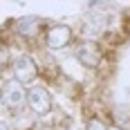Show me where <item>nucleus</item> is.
Returning a JSON list of instances; mask_svg holds the SVG:
<instances>
[{
	"instance_id": "1",
	"label": "nucleus",
	"mask_w": 130,
	"mask_h": 130,
	"mask_svg": "<svg viewBox=\"0 0 130 130\" xmlns=\"http://www.w3.org/2000/svg\"><path fill=\"white\" fill-rule=\"evenodd\" d=\"M7 67H9V72H11V76L16 78V81H20L23 85H31V83L38 81V76H43L38 61H36L29 52L13 54L11 58H9V63H7Z\"/></svg>"
},
{
	"instance_id": "2",
	"label": "nucleus",
	"mask_w": 130,
	"mask_h": 130,
	"mask_svg": "<svg viewBox=\"0 0 130 130\" xmlns=\"http://www.w3.org/2000/svg\"><path fill=\"white\" fill-rule=\"evenodd\" d=\"M0 105L9 115L27 108V85H23L13 76H5L0 81Z\"/></svg>"
},
{
	"instance_id": "3",
	"label": "nucleus",
	"mask_w": 130,
	"mask_h": 130,
	"mask_svg": "<svg viewBox=\"0 0 130 130\" xmlns=\"http://www.w3.org/2000/svg\"><path fill=\"white\" fill-rule=\"evenodd\" d=\"M27 110L36 119H47L54 112V96L47 85L38 81L27 85Z\"/></svg>"
},
{
	"instance_id": "4",
	"label": "nucleus",
	"mask_w": 130,
	"mask_h": 130,
	"mask_svg": "<svg viewBox=\"0 0 130 130\" xmlns=\"http://www.w3.org/2000/svg\"><path fill=\"white\" fill-rule=\"evenodd\" d=\"M72 54L76 58V63L85 70H96L99 65L103 63V50L96 40L92 38H81L74 40V47H72Z\"/></svg>"
},
{
	"instance_id": "5",
	"label": "nucleus",
	"mask_w": 130,
	"mask_h": 130,
	"mask_svg": "<svg viewBox=\"0 0 130 130\" xmlns=\"http://www.w3.org/2000/svg\"><path fill=\"white\" fill-rule=\"evenodd\" d=\"M43 45L47 52H61L67 50L70 45H74V29L72 25H65V23H54L45 29L43 34Z\"/></svg>"
},
{
	"instance_id": "6",
	"label": "nucleus",
	"mask_w": 130,
	"mask_h": 130,
	"mask_svg": "<svg viewBox=\"0 0 130 130\" xmlns=\"http://www.w3.org/2000/svg\"><path fill=\"white\" fill-rule=\"evenodd\" d=\"M13 31L23 40H36L43 31V20L38 16H20L13 20Z\"/></svg>"
},
{
	"instance_id": "7",
	"label": "nucleus",
	"mask_w": 130,
	"mask_h": 130,
	"mask_svg": "<svg viewBox=\"0 0 130 130\" xmlns=\"http://www.w3.org/2000/svg\"><path fill=\"white\" fill-rule=\"evenodd\" d=\"M83 130H112V126H110L108 119L101 117V115H90V117L85 119Z\"/></svg>"
},
{
	"instance_id": "8",
	"label": "nucleus",
	"mask_w": 130,
	"mask_h": 130,
	"mask_svg": "<svg viewBox=\"0 0 130 130\" xmlns=\"http://www.w3.org/2000/svg\"><path fill=\"white\" fill-rule=\"evenodd\" d=\"M5 72H7V61H5V56H0V81L5 78Z\"/></svg>"
},
{
	"instance_id": "9",
	"label": "nucleus",
	"mask_w": 130,
	"mask_h": 130,
	"mask_svg": "<svg viewBox=\"0 0 130 130\" xmlns=\"http://www.w3.org/2000/svg\"><path fill=\"white\" fill-rule=\"evenodd\" d=\"M0 130H13V128H11V123H9V121L0 119Z\"/></svg>"
},
{
	"instance_id": "10",
	"label": "nucleus",
	"mask_w": 130,
	"mask_h": 130,
	"mask_svg": "<svg viewBox=\"0 0 130 130\" xmlns=\"http://www.w3.org/2000/svg\"><path fill=\"white\" fill-rule=\"evenodd\" d=\"M0 110H2V105H0Z\"/></svg>"
},
{
	"instance_id": "11",
	"label": "nucleus",
	"mask_w": 130,
	"mask_h": 130,
	"mask_svg": "<svg viewBox=\"0 0 130 130\" xmlns=\"http://www.w3.org/2000/svg\"><path fill=\"white\" fill-rule=\"evenodd\" d=\"M70 130H72V128H70ZM81 130H83V128H81Z\"/></svg>"
}]
</instances>
